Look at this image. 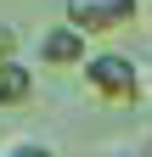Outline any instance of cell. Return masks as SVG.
<instances>
[{"mask_svg":"<svg viewBox=\"0 0 152 157\" xmlns=\"http://www.w3.org/2000/svg\"><path fill=\"white\" fill-rule=\"evenodd\" d=\"M85 90L96 95V101H141V73H135V56L130 51H90L85 62Z\"/></svg>","mask_w":152,"mask_h":157,"instance_id":"6da1fadb","label":"cell"},{"mask_svg":"<svg viewBox=\"0 0 152 157\" xmlns=\"http://www.w3.org/2000/svg\"><path fill=\"white\" fill-rule=\"evenodd\" d=\"M135 11H141V0H62V23L79 28L85 39H107V34L130 28Z\"/></svg>","mask_w":152,"mask_h":157,"instance_id":"7a4b0ae2","label":"cell"},{"mask_svg":"<svg viewBox=\"0 0 152 157\" xmlns=\"http://www.w3.org/2000/svg\"><path fill=\"white\" fill-rule=\"evenodd\" d=\"M40 62L45 67H85L90 39L79 28H68V23H51V28H40Z\"/></svg>","mask_w":152,"mask_h":157,"instance_id":"3957f363","label":"cell"},{"mask_svg":"<svg viewBox=\"0 0 152 157\" xmlns=\"http://www.w3.org/2000/svg\"><path fill=\"white\" fill-rule=\"evenodd\" d=\"M34 90H40V73H34L23 56L0 67V107H28V101H34Z\"/></svg>","mask_w":152,"mask_h":157,"instance_id":"277c9868","label":"cell"},{"mask_svg":"<svg viewBox=\"0 0 152 157\" xmlns=\"http://www.w3.org/2000/svg\"><path fill=\"white\" fill-rule=\"evenodd\" d=\"M6 157H62V151L45 146V140H11V146H6Z\"/></svg>","mask_w":152,"mask_h":157,"instance_id":"5b68a950","label":"cell"},{"mask_svg":"<svg viewBox=\"0 0 152 157\" xmlns=\"http://www.w3.org/2000/svg\"><path fill=\"white\" fill-rule=\"evenodd\" d=\"M17 45H23V34H17L11 23H0V67H6V62H17Z\"/></svg>","mask_w":152,"mask_h":157,"instance_id":"8992f818","label":"cell"},{"mask_svg":"<svg viewBox=\"0 0 152 157\" xmlns=\"http://www.w3.org/2000/svg\"><path fill=\"white\" fill-rule=\"evenodd\" d=\"M96 157H135V146H107V151H96Z\"/></svg>","mask_w":152,"mask_h":157,"instance_id":"52a82bcc","label":"cell"},{"mask_svg":"<svg viewBox=\"0 0 152 157\" xmlns=\"http://www.w3.org/2000/svg\"><path fill=\"white\" fill-rule=\"evenodd\" d=\"M146 17H152V6H146Z\"/></svg>","mask_w":152,"mask_h":157,"instance_id":"ba28073f","label":"cell"}]
</instances>
